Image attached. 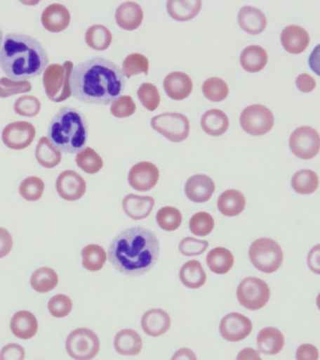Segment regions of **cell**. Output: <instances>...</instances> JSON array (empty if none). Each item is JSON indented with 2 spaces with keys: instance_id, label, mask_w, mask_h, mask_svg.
<instances>
[{
  "instance_id": "1",
  "label": "cell",
  "mask_w": 320,
  "mask_h": 360,
  "mask_svg": "<svg viewBox=\"0 0 320 360\" xmlns=\"http://www.w3.org/2000/svg\"><path fill=\"white\" fill-rule=\"evenodd\" d=\"M123 70L109 59L95 56L74 67L70 78L72 95L89 104L108 105L125 89Z\"/></svg>"
},
{
  "instance_id": "2",
  "label": "cell",
  "mask_w": 320,
  "mask_h": 360,
  "mask_svg": "<svg viewBox=\"0 0 320 360\" xmlns=\"http://www.w3.org/2000/svg\"><path fill=\"white\" fill-rule=\"evenodd\" d=\"M159 242L146 228L136 226L124 230L109 245L108 258L114 269L126 276H140L156 264Z\"/></svg>"
},
{
  "instance_id": "3",
  "label": "cell",
  "mask_w": 320,
  "mask_h": 360,
  "mask_svg": "<svg viewBox=\"0 0 320 360\" xmlns=\"http://www.w3.org/2000/svg\"><path fill=\"white\" fill-rule=\"evenodd\" d=\"M49 56L41 42L29 35L10 33L0 49V68L11 80L27 81L41 75Z\"/></svg>"
},
{
  "instance_id": "4",
  "label": "cell",
  "mask_w": 320,
  "mask_h": 360,
  "mask_svg": "<svg viewBox=\"0 0 320 360\" xmlns=\"http://www.w3.org/2000/svg\"><path fill=\"white\" fill-rule=\"evenodd\" d=\"M88 138L86 117L72 107H62L51 120L48 139L58 150L74 154L84 148Z\"/></svg>"
},
{
  "instance_id": "5",
  "label": "cell",
  "mask_w": 320,
  "mask_h": 360,
  "mask_svg": "<svg viewBox=\"0 0 320 360\" xmlns=\"http://www.w3.org/2000/svg\"><path fill=\"white\" fill-rule=\"evenodd\" d=\"M74 69L72 61H66L63 65L52 64L45 70L44 86L47 97L55 103H61L72 96L70 78Z\"/></svg>"
},
{
  "instance_id": "6",
  "label": "cell",
  "mask_w": 320,
  "mask_h": 360,
  "mask_svg": "<svg viewBox=\"0 0 320 360\" xmlns=\"http://www.w3.org/2000/svg\"><path fill=\"white\" fill-rule=\"evenodd\" d=\"M249 258L253 266L264 273H274L280 269L284 260L283 250L271 238L257 239L249 248Z\"/></svg>"
},
{
  "instance_id": "7",
  "label": "cell",
  "mask_w": 320,
  "mask_h": 360,
  "mask_svg": "<svg viewBox=\"0 0 320 360\" xmlns=\"http://www.w3.org/2000/svg\"><path fill=\"white\" fill-rule=\"evenodd\" d=\"M100 342L91 329L78 328L69 335L66 340L67 354L75 360H91L100 351Z\"/></svg>"
},
{
  "instance_id": "8",
  "label": "cell",
  "mask_w": 320,
  "mask_h": 360,
  "mask_svg": "<svg viewBox=\"0 0 320 360\" xmlns=\"http://www.w3.org/2000/svg\"><path fill=\"white\" fill-rule=\"evenodd\" d=\"M151 126L154 131L173 143L182 142L189 135V120L180 112H164L156 115L152 118Z\"/></svg>"
},
{
  "instance_id": "9",
  "label": "cell",
  "mask_w": 320,
  "mask_h": 360,
  "mask_svg": "<svg viewBox=\"0 0 320 360\" xmlns=\"http://www.w3.org/2000/svg\"><path fill=\"white\" fill-rule=\"evenodd\" d=\"M271 291L261 278L248 277L241 281L237 288L239 302L250 311H258L269 302Z\"/></svg>"
},
{
  "instance_id": "10",
  "label": "cell",
  "mask_w": 320,
  "mask_h": 360,
  "mask_svg": "<svg viewBox=\"0 0 320 360\" xmlns=\"http://www.w3.org/2000/svg\"><path fill=\"white\" fill-rule=\"evenodd\" d=\"M240 123L244 131L250 135H263L271 131L274 117L271 110L260 104L246 107L241 112Z\"/></svg>"
},
{
  "instance_id": "11",
  "label": "cell",
  "mask_w": 320,
  "mask_h": 360,
  "mask_svg": "<svg viewBox=\"0 0 320 360\" xmlns=\"http://www.w3.org/2000/svg\"><path fill=\"white\" fill-rule=\"evenodd\" d=\"M291 151L303 160H310L320 150V135L316 129L308 126L300 127L289 138Z\"/></svg>"
},
{
  "instance_id": "12",
  "label": "cell",
  "mask_w": 320,
  "mask_h": 360,
  "mask_svg": "<svg viewBox=\"0 0 320 360\" xmlns=\"http://www.w3.org/2000/svg\"><path fill=\"white\" fill-rule=\"evenodd\" d=\"M35 127L27 121H16L6 126L2 131V141L6 146L14 150L27 148L35 139Z\"/></svg>"
},
{
  "instance_id": "13",
  "label": "cell",
  "mask_w": 320,
  "mask_h": 360,
  "mask_svg": "<svg viewBox=\"0 0 320 360\" xmlns=\"http://www.w3.org/2000/svg\"><path fill=\"white\" fill-rule=\"evenodd\" d=\"M252 328V322L249 318L238 312H232L221 320L219 331L225 340L236 342L248 337Z\"/></svg>"
},
{
  "instance_id": "14",
  "label": "cell",
  "mask_w": 320,
  "mask_h": 360,
  "mask_svg": "<svg viewBox=\"0 0 320 360\" xmlns=\"http://www.w3.org/2000/svg\"><path fill=\"white\" fill-rule=\"evenodd\" d=\"M55 187L59 196L67 201H77L86 191V180L72 170L62 172L56 179Z\"/></svg>"
},
{
  "instance_id": "15",
  "label": "cell",
  "mask_w": 320,
  "mask_h": 360,
  "mask_svg": "<svg viewBox=\"0 0 320 360\" xmlns=\"http://www.w3.org/2000/svg\"><path fill=\"white\" fill-rule=\"evenodd\" d=\"M159 170L154 163L140 162L135 165L128 173V183L134 190L147 191L156 185Z\"/></svg>"
},
{
  "instance_id": "16",
  "label": "cell",
  "mask_w": 320,
  "mask_h": 360,
  "mask_svg": "<svg viewBox=\"0 0 320 360\" xmlns=\"http://www.w3.org/2000/svg\"><path fill=\"white\" fill-rule=\"evenodd\" d=\"M215 191V182L205 174H195L191 176L185 186V195L194 202H207Z\"/></svg>"
},
{
  "instance_id": "17",
  "label": "cell",
  "mask_w": 320,
  "mask_h": 360,
  "mask_svg": "<svg viewBox=\"0 0 320 360\" xmlns=\"http://www.w3.org/2000/svg\"><path fill=\"white\" fill-rule=\"evenodd\" d=\"M41 22L45 30L50 32H62L69 25V11L64 5L58 3L49 5L42 11Z\"/></svg>"
},
{
  "instance_id": "18",
  "label": "cell",
  "mask_w": 320,
  "mask_h": 360,
  "mask_svg": "<svg viewBox=\"0 0 320 360\" xmlns=\"http://www.w3.org/2000/svg\"><path fill=\"white\" fill-rule=\"evenodd\" d=\"M163 86L168 97L173 100L182 101L192 92L193 83L187 73L174 72L166 76Z\"/></svg>"
},
{
  "instance_id": "19",
  "label": "cell",
  "mask_w": 320,
  "mask_h": 360,
  "mask_svg": "<svg viewBox=\"0 0 320 360\" xmlns=\"http://www.w3.org/2000/svg\"><path fill=\"white\" fill-rule=\"evenodd\" d=\"M281 42L288 53H300L307 48L310 37L305 28L299 25H288L281 33Z\"/></svg>"
},
{
  "instance_id": "20",
  "label": "cell",
  "mask_w": 320,
  "mask_h": 360,
  "mask_svg": "<svg viewBox=\"0 0 320 360\" xmlns=\"http://www.w3.org/2000/svg\"><path fill=\"white\" fill-rule=\"evenodd\" d=\"M142 328L149 336L159 337L171 328V317L161 309L146 311L142 318Z\"/></svg>"
},
{
  "instance_id": "21",
  "label": "cell",
  "mask_w": 320,
  "mask_h": 360,
  "mask_svg": "<svg viewBox=\"0 0 320 360\" xmlns=\"http://www.w3.org/2000/svg\"><path fill=\"white\" fill-rule=\"evenodd\" d=\"M239 25L241 30L251 35L263 32L267 25L265 14L252 6H244L238 14Z\"/></svg>"
},
{
  "instance_id": "22",
  "label": "cell",
  "mask_w": 320,
  "mask_h": 360,
  "mask_svg": "<svg viewBox=\"0 0 320 360\" xmlns=\"http://www.w3.org/2000/svg\"><path fill=\"white\" fill-rule=\"evenodd\" d=\"M115 20H116L117 25L123 30H137L142 22V8L136 2L123 3L117 8Z\"/></svg>"
},
{
  "instance_id": "23",
  "label": "cell",
  "mask_w": 320,
  "mask_h": 360,
  "mask_svg": "<svg viewBox=\"0 0 320 360\" xmlns=\"http://www.w3.org/2000/svg\"><path fill=\"white\" fill-rule=\"evenodd\" d=\"M154 207V199L151 196L128 194L123 200V208L126 215L140 221L147 218Z\"/></svg>"
},
{
  "instance_id": "24",
  "label": "cell",
  "mask_w": 320,
  "mask_h": 360,
  "mask_svg": "<svg viewBox=\"0 0 320 360\" xmlns=\"http://www.w3.org/2000/svg\"><path fill=\"white\" fill-rule=\"evenodd\" d=\"M38 320L32 312L20 311L11 318V329L14 336L22 340H29L38 331Z\"/></svg>"
},
{
  "instance_id": "25",
  "label": "cell",
  "mask_w": 320,
  "mask_h": 360,
  "mask_svg": "<svg viewBox=\"0 0 320 360\" xmlns=\"http://www.w3.org/2000/svg\"><path fill=\"white\" fill-rule=\"evenodd\" d=\"M201 0H168L167 11L171 18L179 22L195 18L201 10Z\"/></svg>"
},
{
  "instance_id": "26",
  "label": "cell",
  "mask_w": 320,
  "mask_h": 360,
  "mask_svg": "<svg viewBox=\"0 0 320 360\" xmlns=\"http://www.w3.org/2000/svg\"><path fill=\"white\" fill-rule=\"evenodd\" d=\"M258 352L264 354H277L285 345V338L279 329L265 328L260 331L257 339Z\"/></svg>"
},
{
  "instance_id": "27",
  "label": "cell",
  "mask_w": 320,
  "mask_h": 360,
  "mask_svg": "<svg viewBox=\"0 0 320 360\" xmlns=\"http://www.w3.org/2000/svg\"><path fill=\"white\" fill-rule=\"evenodd\" d=\"M114 348L118 354L124 356H136L142 351V338L132 329H123L114 338Z\"/></svg>"
},
{
  "instance_id": "28",
  "label": "cell",
  "mask_w": 320,
  "mask_h": 360,
  "mask_svg": "<svg viewBox=\"0 0 320 360\" xmlns=\"http://www.w3.org/2000/svg\"><path fill=\"white\" fill-rule=\"evenodd\" d=\"M246 204V198L241 191L227 190L219 196L218 207L224 216L235 217L243 212Z\"/></svg>"
},
{
  "instance_id": "29",
  "label": "cell",
  "mask_w": 320,
  "mask_h": 360,
  "mask_svg": "<svg viewBox=\"0 0 320 360\" xmlns=\"http://www.w3.org/2000/svg\"><path fill=\"white\" fill-rule=\"evenodd\" d=\"M201 128L207 134L220 136L227 131L229 120L227 115L219 109L209 110L201 117Z\"/></svg>"
},
{
  "instance_id": "30",
  "label": "cell",
  "mask_w": 320,
  "mask_h": 360,
  "mask_svg": "<svg viewBox=\"0 0 320 360\" xmlns=\"http://www.w3.org/2000/svg\"><path fill=\"white\" fill-rule=\"evenodd\" d=\"M240 62L246 72H258L266 66L268 55L260 45H250L241 52Z\"/></svg>"
},
{
  "instance_id": "31",
  "label": "cell",
  "mask_w": 320,
  "mask_h": 360,
  "mask_svg": "<svg viewBox=\"0 0 320 360\" xmlns=\"http://www.w3.org/2000/svg\"><path fill=\"white\" fill-rule=\"evenodd\" d=\"M180 280L190 289H198L206 281V273L202 264L196 260L187 262L180 269Z\"/></svg>"
},
{
  "instance_id": "32",
  "label": "cell",
  "mask_w": 320,
  "mask_h": 360,
  "mask_svg": "<svg viewBox=\"0 0 320 360\" xmlns=\"http://www.w3.org/2000/svg\"><path fill=\"white\" fill-rule=\"evenodd\" d=\"M35 157L44 168H55L61 162L62 154L48 137H41L36 146Z\"/></svg>"
},
{
  "instance_id": "33",
  "label": "cell",
  "mask_w": 320,
  "mask_h": 360,
  "mask_svg": "<svg viewBox=\"0 0 320 360\" xmlns=\"http://www.w3.org/2000/svg\"><path fill=\"white\" fill-rule=\"evenodd\" d=\"M206 262L209 269L215 274H226L232 269L234 257L232 252L223 247L215 248L208 253Z\"/></svg>"
},
{
  "instance_id": "34",
  "label": "cell",
  "mask_w": 320,
  "mask_h": 360,
  "mask_svg": "<svg viewBox=\"0 0 320 360\" xmlns=\"http://www.w3.org/2000/svg\"><path fill=\"white\" fill-rule=\"evenodd\" d=\"M31 286L38 292H48L55 289L58 284V276L50 267L36 269L31 276Z\"/></svg>"
},
{
  "instance_id": "35",
  "label": "cell",
  "mask_w": 320,
  "mask_h": 360,
  "mask_svg": "<svg viewBox=\"0 0 320 360\" xmlns=\"http://www.w3.org/2000/svg\"><path fill=\"white\" fill-rule=\"evenodd\" d=\"M112 41V35L108 27L103 25H94L87 30L86 41L92 49L104 51L108 49Z\"/></svg>"
},
{
  "instance_id": "36",
  "label": "cell",
  "mask_w": 320,
  "mask_h": 360,
  "mask_svg": "<svg viewBox=\"0 0 320 360\" xmlns=\"http://www.w3.org/2000/svg\"><path fill=\"white\" fill-rule=\"evenodd\" d=\"M319 179L317 174L314 171L302 169L297 172L292 177V188L296 193L300 194H312L316 191L319 187Z\"/></svg>"
},
{
  "instance_id": "37",
  "label": "cell",
  "mask_w": 320,
  "mask_h": 360,
  "mask_svg": "<svg viewBox=\"0 0 320 360\" xmlns=\"http://www.w3.org/2000/svg\"><path fill=\"white\" fill-rule=\"evenodd\" d=\"M81 257L84 269L89 271H98L106 263L107 253L100 245L91 244L81 250Z\"/></svg>"
},
{
  "instance_id": "38",
  "label": "cell",
  "mask_w": 320,
  "mask_h": 360,
  "mask_svg": "<svg viewBox=\"0 0 320 360\" xmlns=\"http://www.w3.org/2000/svg\"><path fill=\"white\" fill-rule=\"evenodd\" d=\"M76 163L87 174H97L103 167L102 158L91 148H84L78 152Z\"/></svg>"
},
{
  "instance_id": "39",
  "label": "cell",
  "mask_w": 320,
  "mask_h": 360,
  "mask_svg": "<svg viewBox=\"0 0 320 360\" xmlns=\"http://www.w3.org/2000/svg\"><path fill=\"white\" fill-rule=\"evenodd\" d=\"M202 92L208 100L213 103H219L224 101L229 95V86L222 79L212 77L207 79L202 84Z\"/></svg>"
},
{
  "instance_id": "40",
  "label": "cell",
  "mask_w": 320,
  "mask_h": 360,
  "mask_svg": "<svg viewBox=\"0 0 320 360\" xmlns=\"http://www.w3.org/2000/svg\"><path fill=\"white\" fill-rule=\"evenodd\" d=\"M156 218L159 226L168 232L178 229L182 221L181 212L173 207H162L157 211Z\"/></svg>"
},
{
  "instance_id": "41",
  "label": "cell",
  "mask_w": 320,
  "mask_h": 360,
  "mask_svg": "<svg viewBox=\"0 0 320 360\" xmlns=\"http://www.w3.org/2000/svg\"><path fill=\"white\" fill-rule=\"evenodd\" d=\"M45 185L38 176H29L22 180L19 186V193L27 201L35 202L41 198Z\"/></svg>"
},
{
  "instance_id": "42",
  "label": "cell",
  "mask_w": 320,
  "mask_h": 360,
  "mask_svg": "<svg viewBox=\"0 0 320 360\" xmlns=\"http://www.w3.org/2000/svg\"><path fill=\"white\" fill-rule=\"evenodd\" d=\"M122 70L126 78H131L132 76L140 75V73L148 75V58L142 53H131V55L126 56L125 60H124Z\"/></svg>"
},
{
  "instance_id": "43",
  "label": "cell",
  "mask_w": 320,
  "mask_h": 360,
  "mask_svg": "<svg viewBox=\"0 0 320 360\" xmlns=\"http://www.w3.org/2000/svg\"><path fill=\"white\" fill-rule=\"evenodd\" d=\"M189 228L194 235L205 236L210 235L215 228V219L207 212H199L190 219Z\"/></svg>"
},
{
  "instance_id": "44",
  "label": "cell",
  "mask_w": 320,
  "mask_h": 360,
  "mask_svg": "<svg viewBox=\"0 0 320 360\" xmlns=\"http://www.w3.org/2000/svg\"><path fill=\"white\" fill-rule=\"evenodd\" d=\"M41 101L34 96L25 95L17 98L13 109L17 115L25 117H36L41 111Z\"/></svg>"
},
{
  "instance_id": "45",
  "label": "cell",
  "mask_w": 320,
  "mask_h": 360,
  "mask_svg": "<svg viewBox=\"0 0 320 360\" xmlns=\"http://www.w3.org/2000/svg\"><path fill=\"white\" fill-rule=\"evenodd\" d=\"M138 98L148 111H154L160 103L159 89L151 83H143L137 92Z\"/></svg>"
},
{
  "instance_id": "46",
  "label": "cell",
  "mask_w": 320,
  "mask_h": 360,
  "mask_svg": "<svg viewBox=\"0 0 320 360\" xmlns=\"http://www.w3.org/2000/svg\"><path fill=\"white\" fill-rule=\"evenodd\" d=\"M32 86L28 81H15L10 78L0 79V98H8L16 94L29 92Z\"/></svg>"
},
{
  "instance_id": "47",
  "label": "cell",
  "mask_w": 320,
  "mask_h": 360,
  "mask_svg": "<svg viewBox=\"0 0 320 360\" xmlns=\"http://www.w3.org/2000/svg\"><path fill=\"white\" fill-rule=\"evenodd\" d=\"M48 309L53 316L66 317L72 311V301L66 295H56L49 300Z\"/></svg>"
},
{
  "instance_id": "48",
  "label": "cell",
  "mask_w": 320,
  "mask_h": 360,
  "mask_svg": "<svg viewBox=\"0 0 320 360\" xmlns=\"http://www.w3.org/2000/svg\"><path fill=\"white\" fill-rule=\"evenodd\" d=\"M136 111V104L131 96L123 95L112 103L111 112L115 117H128Z\"/></svg>"
},
{
  "instance_id": "49",
  "label": "cell",
  "mask_w": 320,
  "mask_h": 360,
  "mask_svg": "<svg viewBox=\"0 0 320 360\" xmlns=\"http://www.w3.org/2000/svg\"><path fill=\"white\" fill-rule=\"evenodd\" d=\"M209 242L194 238H185L179 244L180 252L185 256L201 255L207 250Z\"/></svg>"
},
{
  "instance_id": "50",
  "label": "cell",
  "mask_w": 320,
  "mask_h": 360,
  "mask_svg": "<svg viewBox=\"0 0 320 360\" xmlns=\"http://www.w3.org/2000/svg\"><path fill=\"white\" fill-rule=\"evenodd\" d=\"M25 356V349L18 343L5 345L0 352V360H24Z\"/></svg>"
},
{
  "instance_id": "51",
  "label": "cell",
  "mask_w": 320,
  "mask_h": 360,
  "mask_svg": "<svg viewBox=\"0 0 320 360\" xmlns=\"http://www.w3.org/2000/svg\"><path fill=\"white\" fill-rule=\"evenodd\" d=\"M297 360H319V349L310 343H305L299 346L296 352Z\"/></svg>"
},
{
  "instance_id": "52",
  "label": "cell",
  "mask_w": 320,
  "mask_h": 360,
  "mask_svg": "<svg viewBox=\"0 0 320 360\" xmlns=\"http://www.w3.org/2000/svg\"><path fill=\"white\" fill-rule=\"evenodd\" d=\"M13 240L10 232L0 227V258L5 257L13 249Z\"/></svg>"
},
{
  "instance_id": "53",
  "label": "cell",
  "mask_w": 320,
  "mask_h": 360,
  "mask_svg": "<svg viewBox=\"0 0 320 360\" xmlns=\"http://www.w3.org/2000/svg\"><path fill=\"white\" fill-rule=\"evenodd\" d=\"M296 84L300 91L305 93L313 91L316 86V80L307 73H302V75L298 76Z\"/></svg>"
},
{
  "instance_id": "54",
  "label": "cell",
  "mask_w": 320,
  "mask_h": 360,
  "mask_svg": "<svg viewBox=\"0 0 320 360\" xmlns=\"http://www.w3.org/2000/svg\"><path fill=\"white\" fill-rule=\"evenodd\" d=\"M309 269L317 275H320V244L312 248L307 257Z\"/></svg>"
},
{
  "instance_id": "55",
  "label": "cell",
  "mask_w": 320,
  "mask_h": 360,
  "mask_svg": "<svg viewBox=\"0 0 320 360\" xmlns=\"http://www.w3.org/2000/svg\"><path fill=\"white\" fill-rule=\"evenodd\" d=\"M309 66L314 73L320 76V44L313 50L309 58Z\"/></svg>"
},
{
  "instance_id": "56",
  "label": "cell",
  "mask_w": 320,
  "mask_h": 360,
  "mask_svg": "<svg viewBox=\"0 0 320 360\" xmlns=\"http://www.w3.org/2000/svg\"><path fill=\"white\" fill-rule=\"evenodd\" d=\"M236 360H262L258 351L253 348H244L239 353Z\"/></svg>"
},
{
  "instance_id": "57",
  "label": "cell",
  "mask_w": 320,
  "mask_h": 360,
  "mask_svg": "<svg viewBox=\"0 0 320 360\" xmlns=\"http://www.w3.org/2000/svg\"><path fill=\"white\" fill-rule=\"evenodd\" d=\"M171 360H196V354L188 348L179 349Z\"/></svg>"
},
{
  "instance_id": "58",
  "label": "cell",
  "mask_w": 320,
  "mask_h": 360,
  "mask_svg": "<svg viewBox=\"0 0 320 360\" xmlns=\"http://www.w3.org/2000/svg\"><path fill=\"white\" fill-rule=\"evenodd\" d=\"M3 41H4V39H3V32L2 30H0V49H1Z\"/></svg>"
},
{
  "instance_id": "59",
  "label": "cell",
  "mask_w": 320,
  "mask_h": 360,
  "mask_svg": "<svg viewBox=\"0 0 320 360\" xmlns=\"http://www.w3.org/2000/svg\"><path fill=\"white\" fill-rule=\"evenodd\" d=\"M316 305H317V308H319L320 309V292H319V295H317Z\"/></svg>"
},
{
  "instance_id": "60",
  "label": "cell",
  "mask_w": 320,
  "mask_h": 360,
  "mask_svg": "<svg viewBox=\"0 0 320 360\" xmlns=\"http://www.w3.org/2000/svg\"><path fill=\"white\" fill-rule=\"evenodd\" d=\"M22 3H24V4H27V5H34V4H38L39 1H34V2L22 1Z\"/></svg>"
}]
</instances>
